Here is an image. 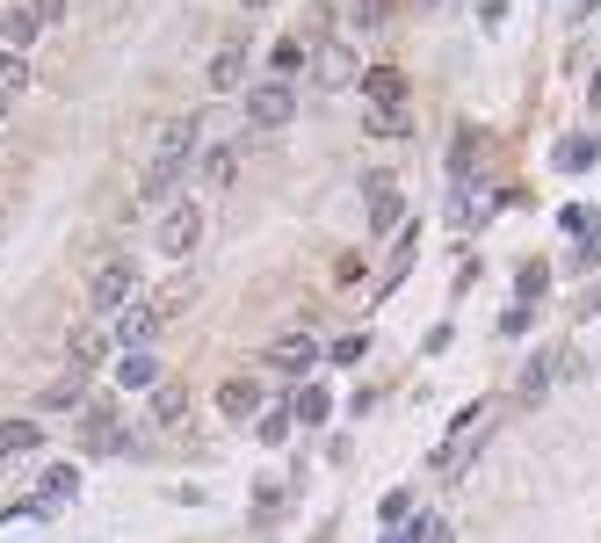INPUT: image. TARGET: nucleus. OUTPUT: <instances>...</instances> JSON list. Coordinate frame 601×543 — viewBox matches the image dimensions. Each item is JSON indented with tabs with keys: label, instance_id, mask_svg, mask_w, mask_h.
Returning a JSON list of instances; mask_svg holds the SVG:
<instances>
[{
	"label": "nucleus",
	"instance_id": "nucleus-1",
	"mask_svg": "<svg viewBox=\"0 0 601 543\" xmlns=\"http://www.w3.org/2000/svg\"><path fill=\"white\" fill-rule=\"evenodd\" d=\"M189 160H196V116H167V131L153 145V167H145V203H160L189 174Z\"/></svg>",
	"mask_w": 601,
	"mask_h": 543
},
{
	"label": "nucleus",
	"instance_id": "nucleus-2",
	"mask_svg": "<svg viewBox=\"0 0 601 543\" xmlns=\"http://www.w3.org/2000/svg\"><path fill=\"white\" fill-rule=\"evenodd\" d=\"M182 305H189V290H174V297H145V305H131L124 319L109 326V334H116V348H124V355H145V348H153V334H160V326H167L174 312H182Z\"/></svg>",
	"mask_w": 601,
	"mask_h": 543
},
{
	"label": "nucleus",
	"instance_id": "nucleus-3",
	"mask_svg": "<svg viewBox=\"0 0 601 543\" xmlns=\"http://www.w3.org/2000/svg\"><path fill=\"white\" fill-rule=\"evenodd\" d=\"M196 239H203V203H167V218H160V254L167 261H182V254H196Z\"/></svg>",
	"mask_w": 601,
	"mask_h": 543
},
{
	"label": "nucleus",
	"instance_id": "nucleus-4",
	"mask_svg": "<svg viewBox=\"0 0 601 543\" xmlns=\"http://www.w3.org/2000/svg\"><path fill=\"white\" fill-rule=\"evenodd\" d=\"M247 116H254L261 131L290 124V116H297V87H290L283 73H276V80H261V87H247Z\"/></svg>",
	"mask_w": 601,
	"mask_h": 543
},
{
	"label": "nucleus",
	"instance_id": "nucleus-5",
	"mask_svg": "<svg viewBox=\"0 0 601 543\" xmlns=\"http://www.w3.org/2000/svg\"><path fill=\"white\" fill-rule=\"evenodd\" d=\"M363 203H370V232H399L406 225V189L392 174H370L363 181Z\"/></svg>",
	"mask_w": 601,
	"mask_h": 543
},
{
	"label": "nucleus",
	"instance_id": "nucleus-6",
	"mask_svg": "<svg viewBox=\"0 0 601 543\" xmlns=\"http://www.w3.org/2000/svg\"><path fill=\"white\" fill-rule=\"evenodd\" d=\"M131 297H138V268H131V261L95 268V312H116V319H124V312H131Z\"/></svg>",
	"mask_w": 601,
	"mask_h": 543
},
{
	"label": "nucleus",
	"instance_id": "nucleus-7",
	"mask_svg": "<svg viewBox=\"0 0 601 543\" xmlns=\"http://www.w3.org/2000/svg\"><path fill=\"white\" fill-rule=\"evenodd\" d=\"M109 341H116L109 326H102V319H87V326H73V341H66V362H73V370L87 377L95 362H109Z\"/></svg>",
	"mask_w": 601,
	"mask_h": 543
},
{
	"label": "nucleus",
	"instance_id": "nucleus-8",
	"mask_svg": "<svg viewBox=\"0 0 601 543\" xmlns=\"http://www.w3.org/2000/svg\"><path fill=\"white\" fill-rule=\"evenodd\" d=\"M268 362H276L283 377H305L312 362H319V341H312V334H283L276 348H268Z\"/></svg>",
	"mask_w": 601,
	"mask_h": 543
},
{
	"label": "nucleus",
	"instance_id": "nucleus-9",
	"mask_svg": "<svg viewBox=\"0 0 601 543\" xmlns=\"http://www.w3.org/2000/svg\"><path fill=\"white\" fill-rule=\"evenodd\" d=\"M363 95H370V109H392V116H406V80H399L392 66H370V73H363Z\"/></svg>",
	"mask_w": 601,
	"mask_h": 543
},
{
	"label": "nucleus",
	"instance_id": "nucleus-10",
	"mask_svg": "<svg viewBox=\"0 0 601 543\" xmlns=\"http://www.w3.org/2000/svg\"><path fill=\"white\" fill-rule=\"evenodd\" d=\"M218 413H225V420H261V384H254V377L218 384Z\"/></svg>",
	"mask_w": 601,
	"mask_h": 543
},
{
	"label": "nucleus",
	"instance_id": "nucleus-11",
	"mask_svg": "<svg viewBox=\"0 0 601 543\" xmlns=\"http://www.w3.org/2000/svg\"><path fill=\"white\" fill-rule=\"evenodd\" d=\"M37 37H44V15L37 8H8V15H0V51H29Z\"/></svg>",
	"mask_w": 601,
	"mask_h": 543
},
{
	"label": "nucleus",
	"instance_id": "nucleus-12",
	"mask_svg": "<svg viewBox=\"0 0 601 543\" xmlns=\"http://www.w3.org/2000/svg\"><path fill=\"white\" fill-rule=\"evenodd\" d=\"M80 384H87L80 370H66V377H51V384L37 391V413H73V406L87 399V391H80Z\"/></svg>",
	"mask_w": 601,
	"mask_h": 543
},
{
	"label": "nucleus",
	"instance_id": "nucleus-13",
	"mask_svg": "<svg viewBox=\"0 0 601 543\" xmlns=\"http://www.w3.org/2000/svg\"><path fill=\"white\" fill-rule=\"evenodd\" d=\"M87 457H124V428H116L109 413L87 420Z\"/></svg>",
	"mask_w": 601,
	"mask_h": 543
},
{
	"label": "nucleus",
	"instance_id": "nucleus-14",
	"mask_svg": "<svg viewBox=\"0 0 601 543\" xmlns=\"http://www.w3.org/2000/svg\"><path fill=\"white\" fill-rule=\"evenodd\" d=\"M116 384H131V391H160V362H153V355H124V362H116Z\"/></svg>",
	"mask_w": 601,
	"mask_h": 543
},
{
	"label": "nucleus",
	"instance_id": "nucleus-15",
	"mask_svg": "<svg viewBox=\"0 0 601 543\" xmlns=\"http://www.w3.org/2000/svg\"><path fill=\"white\" fill-rule=\"evenodd\" d=\"M153 420H160V428H182V420H189V391L182 384H160L153 391Z\"/></svg>",
	"mask_w": 601,
	"mask_h": 543
},
{
	"label": "nucleus",
	"instance_id": "nucleus-16",
	"mask_svg": "<svg viewBox=\"0 0 601 543\" xmlns=\"http://www.w3.org/2000/svg\"><path fill=\"white\" fill-rule=\"evenodd\" d=\"M44 435H37V420H0V457H29Z\"/></svg>",
	"mask_w": 601,
	"mask_h": 543
},
{
	"label": "nucleus",
	"instance_id": "nucleus-17",
	"mask_svg": "<svg viewBox=\"0 0 601 543\" xmlns=\"http://www.w3.org/2000/svg\"><path fill=\"white\" fill-rule=\"evenodd\" d=\"M239 73H247V51H239V44H225L218 58H210V87H218V95H225V87H239Z\"/></svg>",
	"mask_w": 601,
	"mask_h": 543
},
{
	"label": "nucleus",
	"instance_id": "nucleus-18",
	"mask_svg": "<svg viewBox=\"0 0 601 543\" xmlns=\"http://www.w3.org/2000/svg\"><path fill=\"white\" fill-rule=\"evenodd\" d=\"M22 87H29V58L22 51H0V102H15Z\"/></svg>",
	"mask_w": 601,
	"mask_h": 543
},
{
	"label": "nucleus",
	"instance_id": "nucleus-19",
	"mask_svg": "<svg viewBox=\"0 0 601 543\" xmlns=\"http://www.w3.org/2000/svg\"><path fill=\"white\" fill-rule=\"evenodd\" d=\"M551 160H558L565 174H587V167H594L601 153H594V138H565V145H558V153H551Z\"/></svg>",
	"mask_w": 601,
	"mask_h": 543
},
{
	"label": "nucleus",
	"instance_id": "nucleus-20",
	"mask_svg": "<svg viewBox=\"0 0 601 543\" xmlns=\"http://www.w3.org/2000/svg\"><path fill=\"white\" fill-rule=\"evenodd\" d=\"M551 377H558V355H536V362H529V384H522V391H529V399H544V391H551Z\"/></svg>",
	"mask_w": 601,
	"mask_h": 543
},
{
	"label": "nucleus",
	"instance_id": "nucleus-21",
	"mask_svg": "<svg viewBox=\"0 0 601 543\" xmlns=\"http://www.w3.org/2000/svg\"><path fill=\"white\" fill-rule=\"evenodd\" d=\"M203 174H210V181H232V174H239V145H218V153L203 160Z\"/></svg>",
	"mask_w": 601,
	"mask_h": 543
},
{
	"label": "nucleus",
	"instance_id": "nucleus-22",
	"mask_svg": "<svg viewBox=\"0 0 601 543\" xmlns=\"http://www.w3.org/2000/svg\"><path fill=\"white\" fill-rule=\"evenodd\" d=\"M73 486H80V471H73V464H58V471L44 478V500H73Z\"/></svg>",
	"mask_w": 601,
	"mask_h": 543
},
{
	"label": "nucleus",
	"instance_id": "nucleus-23",
	"mask_svg": "<svg viewBox=\"0 0 601 543\" xmlns=\"http://www.w3.org/2000/svg\"><path fill=\"white\" fill-rule=\"evenodd\" d=\"M326 406H334V399H326L319 384H305V391H297V420H326Z\"/></svg>",
	"mask_w": 601,
	"mask_h": 543
},
{
	"label": "nucleus",
	"instance_id": "nucleus-24",
	"mask_svg": "<svg viewBox=\"0 0 601 543\" xmlns=\"http://www.w3.org/2000/svg\"><path fill=\"white\" fill-rule=\"evenodd\" d=\"M363 124H370V138H392V131H406V116H392V109H370Z\"/></svg>",
	"mask_w": 601,
	"mask_h": 543
},
{
	"label": "nucleus",
	"instance_id": "nucleus-25",
	"mask_svg": "<svg viewBox=\"0 0 601 543\" xmlns=\"http://www.w3.org/2000/svg\"><path fill=\"white\" fill-rule=\"evenodd\" d=\"M558 225H565V232H573V239H594V210H580V203H573V210H565V218H558Z\"/></svg>",
	"mask_w": 601,
	"mask_h": 543
},
{
	"label": "nucleus",
	"instance_id": "nucleus-26",
	"mask_svg": "<svg viewBox=\"0 0 601 543\" xmlns=\"http://www.w3.org/2000/svg\"><path fill=\"white\" fill-rule=\"evenodd\" d=\"M341 73H348V51H341V44L319 51V80H341Z\"/></svg>",
	"mask_w": 601,
	"mask_h": 543
},
{
	"label": "nucleus",
	"instance_id": "nucleus-27",
	"mask_svg": "<svg viewBox=\"0 0 601 543\" xmlns=\"http://www.w3.org/2000/svg\"><path fill=\"white\" fill-rule=\"evenodd\" d=\"M435 536V522H413V529H384V543H428Z\"/></svg>",
	"mask_w": 601,
	"mask_h": 543
},
{
	"label": "nucleus",
	"instance_id": "nucleus-28",
	"mask_svg": "<svg viewBox=\"0 0 601 543\" xmlns=\"http://www.w3.org/2000/svg\"><path fill=\"white\" fill-rule=\"evenodd\" d=\"M290 435V413H261V442H283Z\"/></svg>",
	"mask_w": 601,
	"mask_h": 543
},
{
	"label": "nucleus",
	"instance_id": "nucleus-29",
	"mask_svg": "<svg viewBox=\"0 0 601 543\" xmlns=\"http://www.w3.org/2000/svg\"><path fill=\"white\" fill-rule=\"evenodd\" d=\"M29 8H37V15H44V22H51V15H58V8H66V0H29Z\"/></svg>",
	"mask_w": 601,
	"mask_h": 543
},
{
	"label": "nucleus",
	"instance_id": "nucleus-30",
	"mask_svg": "<svg viewBox=\"0 0 601 543\" xmlns=\"http://www.w3.org/2000/svg\"><path fill=\"white\" fill-rule=\"evenodd\" d=\"M247 8H268V0H247Z\"/></svg>",
	"mask_w": 601,
	"mask_h": 543
}]
</instances>
